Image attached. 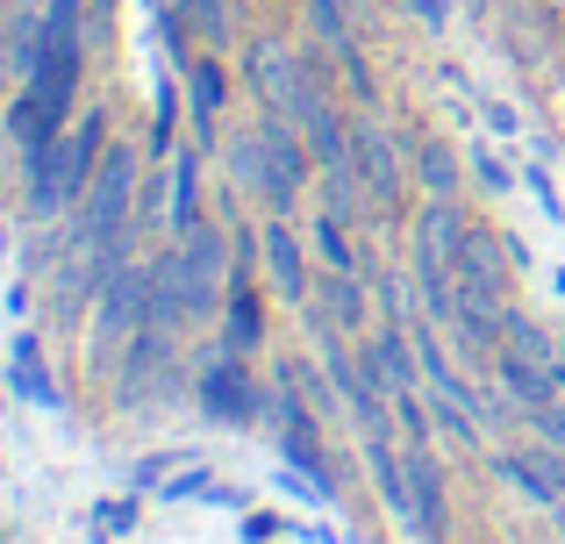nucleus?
<instances>
[{
  "mask_svg": "<svg viewBox=\"0 0 565 544\" xmlns=\"http://www.w3.org/2000/svg\"><path fill=\"white\" fill-rule=\"evenodd\" d=\"M316 301H322V316H330L337 330H359V322H365V287H359L351 273L316 279Z\"/></svg>",
  "mask_w": 565,
  "mask_h": 544,
  "instance_id": "20",
  "label": "nucleus"
},
{
  "mask_svg": "<svg viewBox=\"0 0 565 544\" xmlns=\"http://www.w3.org/2000/svg\"><path fill=\"white\" fill-rule=\"evenodd\" d=\"M472 166H480V180H487V186H509V172H501V166H494L487 151H472Z\"/></svg>",
  "mask_w": 565,
  "mask_h": 544,
  "instance_id": "30",
  "label": "nucleus"
},
{
  "mask_svg": "<svg viewBox=\"0 0 565 544\" xmlns=\"http://www.w3.org/2000/svg\"><path fill=\"white\" fill-rule=\"evenodd\" d=\"M458 287H472V294H494L501 301V279H509V266H501V252H494V237H480V230H472L466 237V252H458Z\"/></svg>",
  "mask_w": 565,
  "mask_h": 544,
  "instance_id": "15",
  "label": "nucleus"
},
{
  "mask_svg": "<svg viewBox=\"0 0 565 544\" xmlns=\"http://www.w3.org/2000/svg\"><path fill=\"white\" fill-rule=\"evenodd\" d=\"M501 380H509V394H515V402H530V408H544V402H552V387H558L552 359H530V351H509V359H501Z\"/></svg>",
  "mask_w": 565,
  "mask_h": 544,
  "instance_id": "17",
  "label": "nucleus"
},
{
  "mask_svg": "<svg viewBox=\"0 0 565 544\" xmlns=\"http://www.w3.org/2000/svg\"><path fill=\"white\" fill-rule=\"evenodd\" d=\"M258 337H265V316H258V301H250V294L236 287L230 301H222V344L250 359V351H258Z\"/></svg>",
  "mask_w": 565,
  "mask_h": 544,
  "instance_id": "21",
  "label": "nucleus"
},
{
  "mask_svg": "<svg viewBox=\"0 0 565 544\" xmlns=\"http://www.w3.org/2000/svg\"><path fill=\"white\" fill-rule=\"evenodd\" d=\"M330 380H337V394L351 402V423H359L365 437H386V387L373 380V365H365V359L351 365L344 351H337V359H330Z\"/></svg>",
  "mask_w": 565,
  "mask_h": 544,
  "instance_id": "10",
  "label": "nucleus"
},
{
  "mask_svg": "<svg viewBox=\"0 0 565 544\" xmlns=\"http://www.w3.org/2000/svg\"><path fill=\"white\" fill-rule=\"evenodd\" d=\"M186 22H193V36H201L207 51L236 43V14H230V0H186Z\"/></svg>",
  "mask_w": 565,
  "mask_h": 544,
  "instance_id": "24",
  "label": "nucleus"
},
{
  "mask_svg": "<svg viewBox=\"0 0 565 544\" xmlns=\"http://www.w3.org/2000/svg\"><path fill=\"white\" fill-rule=\"evenodd\" d=\"M466 215H458V201H429L423 215H415V258H429V266H458V252H466Z\"/></svg>",
  "mask_w": 565,
  "mask_h": 544,
  "instance_id": "11",
  "label": "nucleus"
},
{
  "mask_svg": "<svg viewBox=\"0 0 565 544\" xmlns=\"http://www.w3.org/2000/svg\"><path fill=\"white\" fill-rule=\"evenodd\" d=\"M193 394H201V408H207L215 423H250V416L265 408V394H258V380H250L244 351H230V344H222L215 359L201 365V387H193Z\"/></svg>",
  "mask_w": 565,
  "mask_h": 544,
  "instance_id": "4",
  "label": "nucleus"
},
{
  "mask_svg": "<svg viewBox=\"0 0 565 544\" xmlns=\"http://www.w3.org/2000/svg\"><path fill=\"white\" fill-rule=\"evenodd\" d=\"M279 451H287V459H294V466H301V473H308V480H316V488H322V494H330V488H337V480H330V459H322V437H316V416H301V423H287V430H279Z\"/></svg>",
  "mask_w": 565,
  "mask_h": 544,
  "instance_id": "19",
  "label": "nucleus"
},
{
  "mask_svg": "<svg viewBox=\"0 0 565 544\" xmlns=\"http://www.w3.org/2000/svg\"><path fill=\"white\" fill-rule=\"evenodd\" d=\"M258 252H265V273H273V287L287 294V301H308V294H316V279H308V252H301V237H294L287 215H273V223L258 230Z\"/></svg>",
  "mask_w": 565,
  "mask_h": 544,
  "instance_id": "8",
  "label": "nucleus"
},
{
  "mask_svg": "<svg viewBox=\"0 0 565 544\" xmlns=\"http://www.w3.org/2000/svg\"><path fill=\"white\" fill-rule=\"evenodd\" d=\"M180 266H186V279H193V308H201V322L207 316H222V279H230V237H222L215 223H193V230H180Z\"/></svg>",
  "mask_w": 565,
  "mask_h": 544,
  "instance_id": "6",
  "label": "nucleus"
},
{
  "mask_svg": "<svg viewBox=\"0 0 565 544\" xmlns=\"http://www.w3.org/2000/svg\"><path fill=\"white\" fill-rule=\"evenodd\" d=\"M415 180H423L429 201H451L458 194V151L444 137H423L415 143Z\"/></svg>",
  "mask_w": 565,
  "mask_h": 544,
  "instance_id": "18",
  "label": "nucleus"
},
{
  "mask_svg": "<svg viewBox=\"0 0 565 544\" xmlns=\"http://www.w3.org/2000/svg\"><path fill=\"white\" fill-rule=\"evenodd\" d=\"M552 516H558V537H565V502H552Z\"/></svg>",
  "mask_w": 565,
  "mask_h": 544,
  "instance_id": "31",
  "label": "nucleus"
},
{
  "mask_svg": "<svg viewBox=\"0 0 565 544\" xmlns=\"http://www.w3.org/2000/svg\"><path fill=\"white\" fill-rule=\"evenodd\" d=\"M308 79H316V72L294 57V43H279V36H258V43H250V86L265 94V108H273V115H287V122H294V115H301Z\"/></svg>",
  "mask_w": 565,
  "mask_h": 544,
  "instance_id": "5",
  "label": "nucleus"
},
{
  "mask_svg": "<svg viewBox=\"0 0 565 544\" xmlns=\"http://www.w3.org/2000/svg\"><path fill=\"white\" fill-rule=\"evenodd\" d=\"M265 166H273V201L265 209L273 215H294V201L308 194V166H316V143H308L301 122H287V115H265Z\"/></svg>",
  "mask_w": 565,
  "mask_h": 544,
  "instance_id": "3",
  "label": "nucleus"
},
{
  "mask_svg": "<svg viewBox=\"0 0 565 544\" xmlns=\"http://www.w3.org/2000/svg\"><path fill=\"white\" fill-rule=\"evenodd\" d=\"M186 86H193V115H201V122H215L222 100H230V72H222L215 57H201V65L186 72Z\"/></svg>",
  "mask_w": 565,
  "mask_h": 544,
  "instance_id": "23",
  "label": "nucleus"
},
{
  "mask_svg": "<svg viewBox=\"0 0 565 544\" xmlns=\"http://www.w3.org/2000/svg\"><path fill=\"white\" fill-rule=\"evenodd\" d=\"M79 215H86V230H94V244H100V266L115 273V266H122L129 215H137V151H129V143H108V151H100Z\"/></svg>",
  "mask_w": 565,
  "mask_h": 544,
  "instance_id": "1",
  "label": "nucleus"
},
{
  "mask_svg": "<svg viewBox=\"0 0 565 544\" xmlns=\"http://www.w3.org/2000/svg\"><path fill=\"white\" fill-rule=\"evenodd\" d=\"M8 72H22V65H14V22L0 14V86H8Z\"/></svg>",
  "mask_w": 565,
  "mask_h": 544,
  "instance_id": "28",
  "label": "nucleus"
},
{
  "mask_svg": "<svg viewBox=\"0 0 565 544\" xmlns=\"http://www.w3.org/2000/svg\"><path fill=\"white\" fill-rule=\"evenodd\" d=\"M230 186L273 201V166H265V137H258V129H236V137H230Z\"/></svg>",
  "mask_w": 565,
  "mask_h": 544,
  "instance_id": "14",
  "label": "nucleus"
},
{
  "mask_svg": "<svg viewBox=\"0 0 565 544\" xmlns=\"http://www.w3.org/2000/svg\"><path fill=\"white\" fill-rule=\"evenodd\" d=\"M501 473L523 494H537V502H565V451H509Z\"/></svg>",
  "mask_w": 565,
  "mask_h": 544,
  "instance_id": "13",
  "label": "nucleus"
},
{
  "mask_svg": "<svg viewBox=\"0 0 565 544\" xmlns=\"http://www.w3.org/2000/svg\"><path fill=\"white\" fill-rule=\"evenodd\" d=\"M408 330H415V322L401 316V322H386L373 344H365V365H373V380H380L386 394H415V373H423V365H415V351H423V344H408Z\"/></svg>",
  "mask_w": 565,
  "mask_h": 544,
  "instance_id": "9",
  "label": "nucleus"
},
{
  "mask_svg": "<svg viewBox=\"0 0 565 544\" xmlns=\"http://www.w3.org/2000/svg\"><path fill=\"white\" fill-rule=\"evenodd\" d=\"M316 252H322V266H330V273H351V266H359V252H351V230H344V215H330V209L316 215Z\"/></svg>",
  "mask_w": 565,
  "mask_h": 544,
  "instance_id": "25",
  "label": "nucleus"
},
{
  "mask_svg": "<svg viewBox=\"0 0 565 544\" xmlns=\"http://www.w3.org/2000/svg\"><path fill=\"white\" fill-rule=\"evenodd\" d=\"M308 8H316V29H322V43H330L337 57L351 51V22H344V8H337V0H308Z\"/></svg>",
  "mask_w": 565,
  "mask_h": 544,
  "instance_id": "26",
  "label": "nucleus"
},
{
  "mask_svg": "<svg viewBox=\"0 0 565 544\" xmlns=\"http://www.w3.org/2000/svg\"><path fill=\"white\" fill-rule=\"evenodd\" d=\"M8 137L22 143V151H43V143H51V137H65V122H57V115L43 108V100L29 94V86H22V94L8 100Z\"/></svg>",
  "mask_w": 565,
  "mask_h": 544,
  "instance_id": "16",
  "label": "nucleus"
},
{
  "mask_svg": "<svg viewBox=\"0 0 565 544\" xmlns=\"http://www.w3.org/2000/svg\"><path fill=\"white\" fill-rule=\"evenodd\" d=\"M408 523H415V537H429L437 544L444 531H451V509H444V466L429 459L423 445H408Z\"/></svg>",
  "mask_w": 565,
  "mask_h": 544,
  "instance_id": "7",
  "label": "nucleus"
},
{
  "mask_svg": "<svg viewBox=\"0 0 565 544\" xmlns=\"http://www.w3.org/2000/svg\"><path fill=\"white\" fill-rule=\"evenodd\" d=\"M351 158H359V180H365V194H380L386 209L401 201V158H394V137L386 129H351Z\"/></svg>",
  "mask_w": 565,
  "mask_h": 544,
  "instance_id": "12",
  "label": "nucleus"
},
{
  "mask_svg": "<svg viewBox=\"0 0 565 544\" xmlns=\"http://www.w3.org/2000/svg\"><path fill=\"white\" fill-rule=\"evenodd\" d=\"M537 437L565 451V408H558V402H544V408H537Z\"/></svg>",
  "mask_w": 565,
  "mask_h": 544,
  "instance_id": "27",
  "label": "nucleus"
},
{
  "mask_svg": "<svg viewBox=\"0 0 565 544\" xmlns=\"http://www.w3.org/2000/svg\"><path fill=\"white\" fill-rule=\"evenodd\" d=\"M201 223V158L180 151L172 158V230H193Z\"/></svg>",
  "mask_w": 565,
  "mask_h": 544,
  "instance_id": "22",
  "label": "nucleus"
},
{
  "mask_svg": "<svg viewBox=\"0 0 565 544\" xmlns=\"http://www.w3.org/2000/svg\"><path fill=\"white\" fill-rule=\"evenodd\" d=\"M415 14H423V29H444L451 22V0H415Z\"/></svg>",
  "mask_w": 565,
  "mask_h": 544,
  "instance_id": "29",
  "label": "nucleus"
},
{
  "mask_svg": "<svg viewBox=\"0 0 565 544\" xmlns=\"http://www.w3.org/2000/svg\"><path fill=\"white\" fill-rule=\"evenodd\" d=\"M151 322V273L137 266H115L100 279V316H94V351L108 359L115 344H129V337Z\"/></svg>",
  "mask_w": 565,
  "mask_h": 544,
  "instance_id": "2",
  "label": "nucleus"
}]
</instances>
